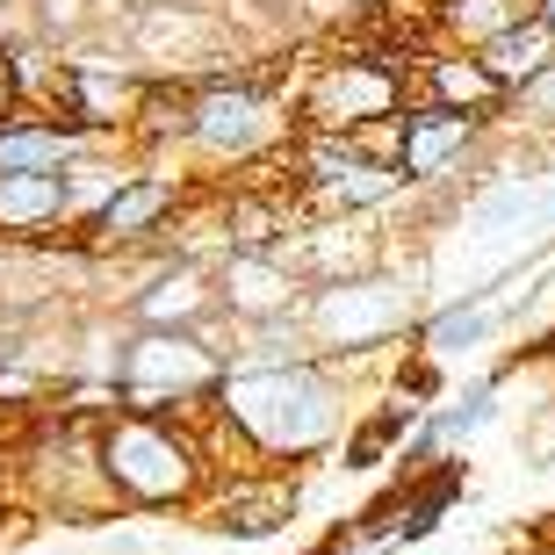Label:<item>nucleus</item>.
I'll return each mask as SVG.
<instances>
[{
    "label": "nucleus",
    "mask_w": 555,
    "mask_h": 555,
    "mask_svg": "<svg viewBox=\"0 0 555 555\" xmlns=\"http://www.w3.org/2000/svg\"><path fill=\"white\" fill-rule=\"evenodd\" d=\"M217 412L268 462H304V454L339 440V383H332L325 353H310V361H246V369L224 375Z\"/></svg>",
    "instance_id": "1"
},
{
    "label": "nucleus",
    "mask_w": 555,
    "mask_h": 555,
    "mask_svg": "<svg viewBox=\"0 0 555 555\" xmlns=\"http://www.w3.org/2000/svg\"><path fill=\"white\" fill-rule=\"evenodd\" d=\"M102 469L124 513H195L217 476L209 433L159 412H108L102 418Z\"/></svg>",
    "instance_id": "2"
},
{
    "label": "nucleus",
    "mask_w": 555,
    "mask_h": 555,
    "mask_svg": "<svg viewBox=\"0 0 555 555\" xmlns=\"http://www.w3.org/2000/svg\"><path fill=\"white\" fill-rule=\"evenodd\" d=\"M296 144V102L282 94L274 73H209L195 80V130H188V159L203 173H246Z\"/></svg>",
    "instance_id": "3"
},
{
    "label": "nucleus",
    "mask_w": 555,
    "mask_h": 555,
    "mask_svg": "<svg viewBox=\"0 0 555 555\" xmlns=\"http://www.w3.org/2000/svg\"><path fill=\"white\" fill-rule=\"evenodd\" d=\"M412 65L418 51H332V59H310L304 87L288 94L296 102V130L310 138H353L361 124L375 116H397V108L412 102Z\"/></svg>",
    "instance_id": "4"
},
{
    "label": "nucleus",
    "mask_w": 555,
    "mask_h": 555,
    "mask_svg": "<svg viewBox=\"0 0 555 555\" xmlns=\"http://www.w3.org/2000/svg\"><path fill=\"white\" fill-rule=\"evenodd\" d=\"M304 332L310 347L332 353V361H369V353L412 347V288L390 282V274H347V282H325L304 296Z\"/></svg>",
    "instance_id": "5"
},
{
    "label": "nucleus",
    "mask_w": 555,
    "mask_h": 555,
    "mask_svg": "<svg viewBox=\"0 0 555 555\" xmlns=\"http://www.w3.org/2000/svg\"><path fill=\"white\" fill-rule=\"evenodd\" d=\"M181 203H188L181 173L138 166V173H130V181L80 224V246L94 253V260H108V253H138V246H152V238L173 224V209H181Z\"/></svg>",
    "instance_id": "6"
},
{
    "label": "nucleus",
    "mask_w": 555,
    "mask_h": 555,
    "mask_svg": "<svg viewBox=\"0 0 555 555\" xmlns=\"http://www.w3.org/2000/svg\"><path fill=\"white\" fill-rule=\"evenodd\" d=\"M296 498L304 491L282 469H217L195 513H203L209 534H224V541H268L296 519Z\"/></svg>",
    "instance_id": "7"
},
{
    "label": "nucleus",
    "mask_w": 555,
    "mask_h": 555,
    "mask_svg": "<svg viewBox=\"0 0 555 555\" xmlns=\"http://www.w3.org/2000/svg\"><path fill=\"white\" fill-rule=\"evenodd\" d=\"M491 116H462V108H440V102H404V159H397V173L412 188H440L448 173H462L469 166L476 173V152L491 144Z\"/></svg>",
    "instance_id": "8"
},
{
    "label": "nucleus",
    "mask_w": 555,
    "mask_h": 555,
    "mask_svg": "<svg viewBox=\"0 0 555 555\" xmlns=\"http://www.w3.org/2000/svg\"><path fill=\"white\" fill-rule=\"evenodd\" d=\"M412 94L418 102H440V108H462V116H491V124H505V108H513V94H505V80L483 65V51H476V43H448V37H433L426 51H418Z\"/></svg>",
    "instance_id": "9"
},
{
    "label": "nucleus",
    "mask_w": 555,
    "mask_h": 555,
    "mask_svg": "<svg viewBox=\"0 0 555 555\" xmlns=\"http://www.w3.org/2000/svg\"><path fill=\"white\" fill-rule=\"evenodd\" d=\"M217 296H224L231 325H274L304 310V274L288 268L282 253H224L217 260Z\"/></svg>",
    "instance_id": "10"
},
{
    "label": "nucleus",
    "mask_w": 555,
    "mask_h": 555,
    "mask_svg": "<svg viewBox=\"0 0 555 555\" xmlns=\"http://www.w3.org/2000/svg\"><path fill=\"white\" fill-rule=\"evenodd\" d=\"M130 318L138 325H181V332H203L217 310H224V296H217V268H203V260H159L152 268V282L130 288Z\"/></svg>",
    "instance_id": "11"
},
{
    "label": "nucleus",
    "mask_w": 555,
    "mask_h": 555,
    "mask_svg": "<svg viewBox=\"0 0 555 555\" xmlns=\"http://www.w3.org/2000/svg\"><path fill=\"white\" fill-rule=\"evenodd\" d=\"M94 138H102V130L51 124L37 108H8V116H0V173H65Z\"/></svg>",
    "instance_id": "12"
},
{
    "label": "nucleus",
    "mask_w": 555,
    "mask_h": 555,
    "mask_svg": "<svg viewBox=\"0 0 555 555\" xmlns=\"http://www.w3.org/2000/svg\"><path fill=\"white\" fill-rule=\"evenodd\" d=\"M65 224H73L65 173H0V238L8 246H43Z\"/></svg>",
    "instance_id": "13"
},
{
    "label": "nucleus",
    "mask_w": 555,
    "mask_h": 555,
    "mask_svg": "<svg viewBox=\"0 0 555 555\" xmlns=\"http://www.w3.org/2000/svg\"><path fill=\"white\" fill-rule=\"evenodd\" d=\"M476 51H483V65H491L498 80H505V94H519L527 80H541V73L555 65V22H548V15L534 8V15L505 22L498 37H483Z\"/></svg>",
    "instance_id": "14"
},
{
    "label": "nucleus",
    "mask_w": 555,
    "mask_h": 555,
    "mask_svg": "<svg viewBox=\"0 0 555 555\" xmlns=\"http://www.w3.org/2000/svg\"><path fill=\"white\" fill-rule=\"evenodd\" d=\"M505 318H513V296H469V304H448L440 318H426V325H418V347L448 361V353L483 347V339H491Z\"/></svg>",
    "instance_id": "15"
},
{
    "label": "nucleus",
    "mask_w": 555,
    "mask_h": 555,
    "mask_svg": "<svg viewBox=\"0 0 555 555\" xmlns=\"http://www.w3.org/2000/svg\"><path fill=\"white\" fill-rule=\"evenodd\" d=\"M534 15V0H433V37L448 43H483L498 37L505 22Z\"/></svg>",
    "instance_id": "16"
},
{
    "label": "nucleus",
    "mask_w": 555,
    "mask_h": 555,
    "mask_svg": "<svg viewBox=\"0 0 555 555\" xmlns=\"http://www.w3.org/2000/svg\"><path fill=\"white\" fill-rule=\"evenodd\" d=\"M426 418L440 426V448H462V440H476V433L498 418V375L469 383V390H462V404H440V412H426Z\"/></svg>",
    "instance_id": "17"
},
{
    "label": "nucleus",
    "mask_w": 555,
    "mask_h": 555,
    "mask_svg": "<svg viewBox=\"0 0 555 555\" xmlns=\"http://www.w3.org/2000/svg\"><path fill=\"white\" fill-rule=\"evenodd\" d=\"M505 116H513L519 130H534V138H548V130H555V65L541 73V80H527V87H519Z\"/></svg>",
    "instance_id": "18"
},
{
    "label": "nucleus",
    "mask_w": 555,
    "mask_h": 555,
    "mask_svg": "<svg viewBox=\"0 0 555 555\" xmlns=\"http://www.w3.org/2000/svg\"><path fill=\"white\" fill-rule=\"evenodd\" d=\"M353 152H361V159H375V166H397V159H404V108H397V116L361 124V130H353Z\"/></svg>",
    "instance_id": "19"
},
{
    "label": "nucleus",
    "mask_w": 555,
    "mask_h": 555,
    "mask_svg": "<svg viewBox=\"0 0 555 555\" xmlns=\"http://www.w3.org/2000/svg\"><path fill=\"white\" fill-rule=\"evenodd\" d=\"M527 462H534V469H548V462H555V397L541 404L534 433H527Z\"/></svg>",
    "instance_id": "20"
},
{
    "label": "nucleus",
    "mask_w": 555,
    "mask_h": 555,
    "mask_svg": "<svg viewBox=\"0 0 555 555\" xmlns=\"http://www.w3.org/2000/svg\"><path fill=\"white\" fill-rule=\"evenodd\" d=\"M15 108V65H8V43H0V116Z\"/></svg>",
    "instance_id": "21"
},
{
    "label": "nucleus",
    "mask_w": 555,
    "mask_h": 555,
    "mask_svg": "<svg viewBox=\"0 0 555 555\" xmlns=\"http://www.w3.org/2000/svg\"><path fill=\"white\" fill-rule=\"evenodd\" d=\"M534 8H541V15H548V22H555V0H534Z\"/></svg>",
    "instance_id": "22"
}]
</instances>
